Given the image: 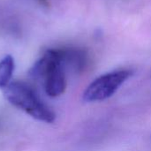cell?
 <instances>
[{"mask_svg": "<svg viewBox=\"0 0 151 151\" xmlns=\"http://www.w3.org/2000/svg\"><path fill=\"white\" fill-rule=\"evenodd\" d=\"M30 76L41 80L45 93L50 97L61 96L66 88L65 68L62 63L58 49H50L34 64Z\"/></svg>", "mask_w": 151, "mask_h": 151, "instance_id": "1", "label": "cell"}, {"mask_svg": "<svg viewBox=\"0 0 151 151\" xmlns=\"http://www.w3.org/2000/svg\"><path fill=\"white\" fill-rule=\"evenodd\" d=\"M4 98L14 107L23 111L32 118L52 123L56 115L37 96L35 89L26 82L13 81L3 89Z\"/></svg>", "mask_w": 151, "mask_h": 151, "instance_id": "2", "label": "cell"}, {"mask_svg": "<svg viewBox=\"0 0 151 151\" xmlns=\"http://www.w3.org/2000/svg\"><path fill=\"white\" fill-rule=\"evenodd\" d=\"M132 75V71L124 69L101 75L93 81L83 93L85 102L104 101L113 96Z\"/></svg>", "mask_w": 151, "mask_h": 151, "instance_id": "3", "label": "cell"}, {"mask_svg": "<svg viewBox=\"0 0 151 151\" xmlns=\"http://www.w3.org/2000/svg\"><path fill=\"white\" fill-rule=\"evenodd\" d=\"M15 63L12 56L6 55L0 60V88L4 89L11 83Z\"/></svg>", "mask_w": 151, "mask_h": 151, "instance_id": "4", "label": "cell"}]
</instances>
